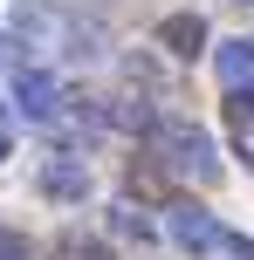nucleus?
<instances>
[{
	"instance_id": "7ed1b4c3",
	"label": "nucleus",
	"mask_w": 254,
	"mask_h": 260,
	"mask_svg": "<svg viewBox=\"0 0 254 260\" xmlns=\"http://www.w3.org/2000/svg\"><path fill=\"white\" fill-rule=\"evenodd\" d=\"M7 89H14V110H21V117H35V123H55V117H62V103H69L62 82H55L48 69H35V62H27L21 76H7Z\"/></svg>"
},
{
	"instance_id": "ddd939ff",
	"label": "nucleus",
	"mask_w": 254,
	"mask_h": 260,
	"mask_svg": "<svg viewBox=\"0 0 254 260\" xmlns=\"http://www.w3.org/2000/svg\"><path fill=\"white\" fill-rule=\"evenodd\" d=\"M0 117H7V96H0Z\"/></svg>"
},
{
	"instance_id": "9b49d317",
	"label": "nucleus",
	"mask_w": 254,
	"mask_h": 260,
	"mask_svg": "<svg viewBox=\"0 0 254 260\" xmlns=\"http://www.w3.org/2000/svg\"><path fill=\"white\" fill-rule=\"evenodd\" d=\"M0 260H21V240H0Z\"/></svg>"
},
{
	"instance_id": "f8f14e48",
	"label": "nucleus",
	"mask_w": 254,
	"mask_h": 260,
	"mask_svg": "<svg viewBox=\"0 0 254 260\" xmlns=\"http://www.w3.org/2000/svg\"><path fill=\"white\" fill-rule=\"evenodd\" d=\"M7 157H14V137H7V130H0V165H7Z\"/></svg>"
},
{
	"instance_id": "f257e3e1",
	"label": "nucleus",
	"mask_w": 254,
	"mask_h": 260,
	"mask_svg": "<svg viewBox=\"0 0 254 260\" xmlns=\"http://www.w3.org/2000/svg\"><path fill=\"white\" fill-rule=\"evenodd\" d=\"M158 151H165V165H172L179 178H192V185L220 178V151H213V137H206L200 123H158Z\"/></svg>"
},
{
	"instance_id": "9d476101",
	"label": "nucleus",
	"mask_w": 254,
	"mask_h": 260,
	"mask_svg": "<svg viewBox=\"0 0 254 260\" xmlns=\"http://www.w3.org/2000/svg\"><path fill=\"white\" fill-rule=\"evenodd\" d=\"M220 253H234V260H254V240H241V233H227V226H220Z\"/></svg>"
},
{
	"instance_id": "39448f33",
	"label": "nucleus",
	"mask_w": 254,
	"mask_h": 260,
	"mask_svg": "<svg viewBox=\"0 0 254 260\" xmlns=\"http://www.w3.org/2000/svg\"><path fill=\"white\" fill-rule=\"evenodd\" d=\"M41 192L62 199V206H82V199H90V165H82L76 151H55L48 165H41Z\"/></svg>"
},
{
	"instance_id": "f03ea898",
	"label": "nucleus",
	"mask_w": 254,
	"mask_h": 260,
	"mask_svg": "<svg viewBox=\"0 0 254 260\" xmlns=\"http://www.w3.org/2000/svg\"><path fill=\"white\" fill-rule=\"evenodd\" d=\"M165 233H172V247L179 253H220V219L206 206H186V199H172V206H165Z\"/></svg>"
},
{
	"instance_id": "1a4fd4ad",
	"label": "nucleus",
	"mask_w": 254,
	"mask_h": 260,
	"mask_svg": "<svg viewBox=\"0 0 254 260\" xmlns=\"http://www.w3.org/2000/svg\"><path fill=\"white\" fill-rule=\"evenodd\" d=\"M103 219H110V226H117V233H131V240H151V219H137V212H131V206H110V212H103Z\"/></svg>"
},
{
	"instance_id": "6e6552de",
	"label": "nucleus",
	"mask_w": 254,
	"mask_h": 260,
	"mask_svg": "<svg viewBox=\"0 0 254 260\" xmlns=\"http://www.w3.org/2000/svg\"><path fill=\"white\" fill-rule=\"evenodd\" d=\"M110 123L117 130H158V117H151L145 96H117V103H110Z\"/></svg>"
},
{
	"instance_id": "0eeeda50",
	"label": "nucleus",
	"mask_w": 254,
	"mask_h": 260,
	"mask_svg": "<svg viewBox=\"0 0 254 260\" xmlns=\"http://www.w3.org/2000/svg\"><path fill=\"white\" fill-rule=\"evenodd\" d=\"M35 35H62V21H55L48 0H14V41H35Z\"/></svg>"
},
{
	"instance_id": "20e7f679",
	"label": "nucleus",
	"mask_w": 254,
	"mask_h": 260,
	"mask_svg": "<svg viewBox=\"0 0 254 260\" xmlns=\"http://www.w3.org/2000/svg\"><path fill=\"white\" fill-rule=\"evenodd\" d=\"M213 76H220V89L234 96V103H254V41H220L213 48Z\"/></svg>"
},
{
	"instance_id": "423d86ee",
	"label": "nucleus",
	"mask_w": 254,
	"mask_h": 260,
	"mask_svg": "<svg viewBox=\"0 0 254 260\" xmlns=\"http://www.w3.org/2000/svg\"><path fill=\"white\" fill-rule=\"evenodd\" d=\"M158 41L179 55V62H192V55L206 48V21H200V14H172V21L158 27Z\"/></svg>"
}]
</instances>
